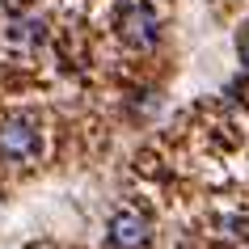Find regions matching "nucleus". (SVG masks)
I'll list each match as a JSON object with an SVG mask.
<instances>
[{"mask_svg": "<svg viewBox=\"0 0 249 249\" xmlns=\"http://www.w3.org/2000/svg\"><path fill=\"white\" fill-rule=\"evenodd\" d=\"M118 34H123V42H131L135 51H148L160 38V17L148 4H127L118 13Z\"/></svg>", "mask_w": 249, "mask_h": 249, "instance_id": "1", "label": "nucleus"}, {"mask_svg": "<svg viewBox=\"0 0 249 249\" xmlns=\"http://www.w3.org/2000/svg\"><path fill=\"white\" fill-rule=\"evenodd\" d=\"M0 157L4 160H30L38 157V127L30 118H9L0 127Z\"/></svg>", "mask_w": 249, "mask_h": 249, "instance_id": "2", "label": "nucleus"}, {"mask_svg": "<svg viewBox=\"0 0 249 249\" xmlns=\"http://www.w3.org/2000/svg\"><path fill=\"white\" fill-rule=\"evenodd\" d=\"M148 232H152V224L140 211H118L114 220H110V245L114 249H144Z\"/></svg>", "mask_w": 249, "mask_h": 249, "instance_id": "3", "label": "nucleus"}, {"mask_svg": "<svg viewBox=\"0 0 249 249\" xmlns=\"http://www.w3.org/2000/svg\"><path fill=\"white\" fill-rule=\"evenodd\" d=\"M9 30H13V42L34 47V42H42V30H47V26H42L38 17H13V26H9Z\"/></svg>", "mask_w": 249, "mask_h": 249, "instance_id": "4", "label": "nucleus"}, {"mask_svg": "<svg viewBox=\"0 0 249 249\" xmlns=\"http://www.w3.org/2000/svg\"><path fill=\"white\" fill-rule=\"evenodd\" d=\"M241 59H245V64H249V34H245V38H241Z\"/></svg>", "mask_w": 249, "mask_h": 249, "instance_id": "5", "label": "nucleus"}]
</instances>
